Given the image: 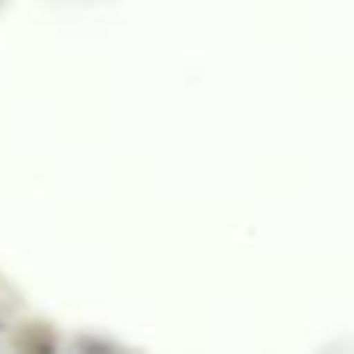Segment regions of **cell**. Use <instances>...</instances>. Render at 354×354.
<instances>
[{"label":"cell","mask_w":354,"mask_h":354,"mask_svg":"<svg viewBox=\"0 0 354 354\" xmlns=\"http://www.w3.org/2000/svg\"><path fill=\"white\" fill-rule=\"evenodd\" d=\"M78 348L81 351H112L106 342H93V339H78Z\"/></svg>","instance_id":"cell-1"}]
</instances>
